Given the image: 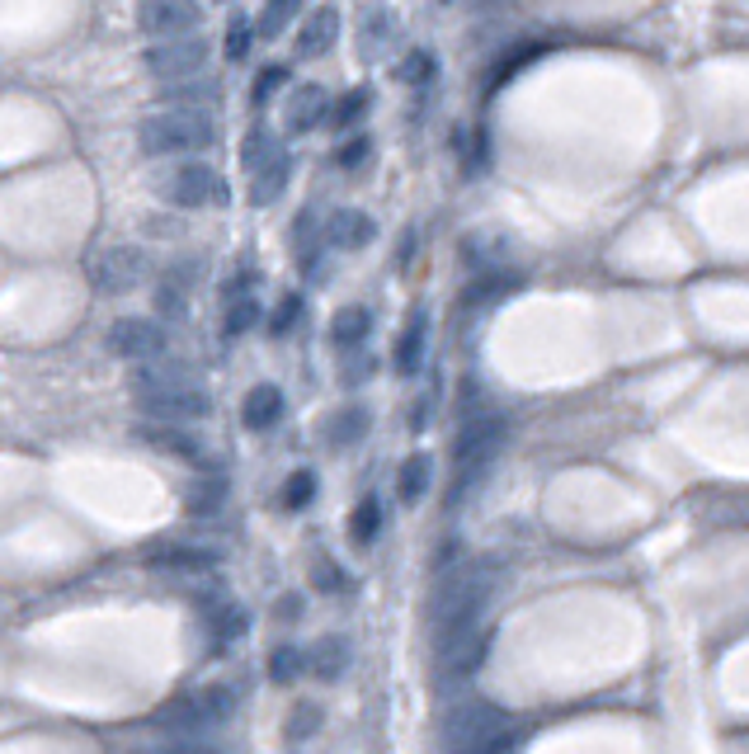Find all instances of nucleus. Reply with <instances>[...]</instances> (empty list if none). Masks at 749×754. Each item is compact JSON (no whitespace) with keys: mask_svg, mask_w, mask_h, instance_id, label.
Wrapping results in <instances>:
<instances>
[{"mask_svg":"<svg viewBox=\"0 0 749 754\" xmlns=\"http://www.w3.org/2000/svg\"><path fill=\"white\" fill-rule=\"evenodd\" d=\"M500 576H504L500 557H472V561H458L444 580H438V590L429 600V618L438 628V642H452V636L476 628L480 608L490 604Z\"/></svg>","mask_w":749,"mask_h":754,"instance_id":"nucleus-1","label":"nucleus"},{"mask_svg":"<svg viewBox=\"0 0 749 754\" xmlns=\"http://www.w3.org/2000/svg\"><path fill=\"white\" fill-rule=\"evenodd\" d=\"M514 731V721L500 703L490 699H466V703H452L444 721H438V745L444 754H462V750H476L486 741H500V736Z\"/></svg>","mask_w":749,"mask_h":754,"instance_id":"nucleus-2","label":"nucleus"},{"mask_svg":"<svg viewBox=\"0 0 749 754\" xmlns=\"http://www.w3.org/2000/svg\"><path fill=\"white\" fill-rule=\"evenodd\" d=\"M137 141L147 156H184V151H208L217 141V123L212 113H184V109H165L151 113L137 127Z\"/></svg>","mask_w":749,"mask_h":754,"instance_id":"nucleus-3","label":"nucleus"},{"mask_svg":"<svg viewBox=\"0 0 749 754\" xmlns=\"http://www.w3.org/2000/svg\"><path fill=\"white\" fill-rule=\"evenodd\" d=\"M141 66L151 71L155 81H194V76H203V66H208V42L189 34V38H170V42H155V48L141 52Z\"/></svg>","mask_w":749,"mask_h":754,"instance_id":"nucleus-4","label":"nucleus"},{"mask_svg":"<svg viewBox=\"0 0 749 754\" xmlns=\"http://www.w3.org/2000/svg\"><path fill=\"white\" fill-rule=\"evenodd\" d=\"M161 198H170L175 208H212V203H226V184L212 165H175L170 175L161 180Z\"/></svg>","mask_w":749,"mask_h":754,"instance_id":"nucleus-5","label":"nucleus"},{"mask_svg":"<svg viewBox=\"0 0 749 754\" xmlns=\"http://www.w3.org/2000/svg\"><path fill=\"white\" fill-rule=\"evenodd\" d=\"M147 279V250L137 246H113L90 264V283L99 293H127Z\"/></svg>","mask_w":749,"mask_h":754,"instance_id":"nucleus-6","label":"nucleus"},{"mask_svg":"<svg viewBox=\"0 0 749 754\" xmlns=\"http://www.w3.org/2000/svg\"><path fill=\"white\" fill-rule=\"evenodd\" d=\"M141 410L155 420V424H194V420H208L212 416V401L203 387H175V392H155V396H137Z\"/></svg>","mask_w":749,"mask_h":754,"instance_id":"nucleus-7","label":"nucleus"},{"mask_svg":"<svg viewBox=\"0 0 749 754\" xmlns=\"http://www.w3.org/2000/svg\"><path fill=\"white\" fill-rule=\"evenodd\" d=\"M109 349L118 354V359L147 363V359H155V354L165 349V331L155 321H147V317H123V321L109 325Z\"/></svg>","mask_w":749,"mask_h":754,"instance_id":"nucleus-8","label":"nucleus"},{"mask_svg":"<svg viewBox=\"0 0 749 754\" xmlns=\"http://www.w3.org/2000/svg\"><path fill=\"white\" fill-rule=\"evenodd\" d=\"M523 288V269L514 264H495L486 274H472L462 288V311H486L495 302H504V297H514Z\"/></svg>","mask_w":749,"mask_h":754,"instance_id":"nucleus-9","label":"nucleus"},{"mask_svg":"<svg viewBox=\"0 0 749 754\" xmlns=\"http://www.w3.org/2000/svg\"><path fill=\"white\" fill-rule=\"evenodd\" d=\"M137 438H141V444H151V448H161V453H170V458L208 467V444H203V438H194L189 430H179V424H141Z\"/></svg>","mask_w":749,"mask_h":754,"instance_id":"nucleus-10","label":"nucleus"},{"mask_svg":"<svg viewBox=\"0 0 749 754\" xmlns=\"http://www.w3.org/2000/svg\"><path fill=\"white\" fill-rule=\"evenodd\" d=\"M147 566L155 571H184V576H198V571H212L217 566V552L208 547H189V543H155L147 552Z\"/></svg>","mask_w":749,"mask_h":754,"instance_id":"nucleus-11","label":"nucleus"},{"mask_svg":"<svg viewBox=\"0 0 749 754\" xmlns=\"http://www.w3.org/2000/svg\"><path fill=\"white\" fill-rule=\"evenodd\" d=\"M198 14H203L198 5H165V0H155V5H141L137 10V24L147 28V34H161L170 42V38H189L184 28H194Z\"/></svg>","mask_w":749,"mask_h":754,"instance_id":"nucleus-12","label":"nucleus"},{"mask_svg":"<svg viewBox=\"0 0 749 754\" xmlns=\"http://www.w3.org/2000/svg\"><path fill=\"white\" fill-rule=\"evenodd\" d=\"M335 34H339V14L330 5L311 10L307 24L297 28V57H302V62H311V57H325V52L335 48Z\"/></svg>","mask_w":749,"mask_h":754,"instance_id":"nucleus-13","label":"nucleus"},{"mask_svg":"<svg viewBox=\"0 0 749 754\" xmlns=\"http://www.w3.org/2000/svg\"><path fill=\"white\" fill-rule=\"evenodd\" d=\"M283 420V392L274 387V382H260V387L246 392V401H240V424L254 434L274 430V424Z\"/></svg>","mask_w":749,"mask_h":754,"instance_id":"nucleus-14","label":"nucleus"},{"mask_svg":"<svg viewBox=\"0 0 749 754\" xmlns=\"http://www.w3.org/2000/svg\"><path fill=\"white\" fill-rule=\"evenodd\" d=\"M330 123V99H325L321 85H302L292 99H288V127L292 133H311V127Z\"/></svg>","mask_w":749,"mask_h":754,"instance_id":"nucleus-15","label":"nucleus"},{"mask_svg":"<svg viewBox=\"0 0 749 754\" xmlns=\"http://www.w3.org/2000/svg\"><path fill=\"white\" fill-rule=\"evenodd\" d=\"M217 99H222V85L208 81V76H194V81H179V85H165L161 90V104H179L184 113H208Z\"/></svg>","mask_w":749,"mask_h":754,"instance_id":"nucleus-16","label":"nucleus"},{"mask_svg":"<svg viewBox=\"0 0 749 754\" xmlns=\"http://www.w3.org/2000/svg\"><path fill=\"white\" fill-rule=\"evenodd\" d=\"M307 670L316 675V679H325V684H330V679H339V675L349 670V642H345L339 632L321 636V642L307 651Z\"/></svg>","mask_w":749,"mask_h":754,"instance_id":"nucleus-17","label":"nucleus"},{"mask_svg":"<svg viewBox=\"0 0 749 754\" xmlns=\"http://www.w3.org/2000/svg\"><path fill=\"white\" fill-rule=\"evenodd\" d=\"M367 424H373L367 406H339L335 416L325 420V444H330V448H353V444H363Z\"/></svg>","mask_w":749,"mask_h":754,"instance_id":"nucleus-18","label":"nucleus"},{"mask_svg":"<svg viewBox=\"0 0 749 754\" xmlns=\"http://www.w3.org/2000/svg\"><path fill=\"white\" fill-rule=\"evenodd\" d=\"M175 387H194L189 368L179 363H141L133 373V392L137 396H155V392H175Z\"/></svg>","mask_w":749,"mask_h":754,"instance_id":"nucleus-19","label":"nucleus"},{"mask_svg":"<svg viewBox=\"0 0 749 754\" xmlns=\"http://www.w3.org/2000/svg\"><path fill=\"white\" fill-rule=\"evenodd\" d=\"M424 311H410V321H405V331L401 339H396V349H391V363H396V373L410 378V373H420V359H424Z\"/></svg>","mask_w":749,"mask_h":754,"instance_id":"nucleus-20","label":"nucleus"},{"mask_svg":"<svg viewBox=\"0 0 749 754\" xmlns=\"http://www.w3.org/2000/svg\"><path fill=\"white\" fill-rule=\"evenodd\" d=\"M208 721H212V717H208V707H203V699H198V693H194V699L165 703L161 713H155V727H161V731H184V736H189V731H203Z\"/></svg>","mask_w":749,"mask_h":754,"instance_id":"nucleus-21","label":"nucleus"},{"mask_svg":"<svg viewBox=\"0 0 749 754\" xmlns=\"http://www.w3.org/2000/svg\"><path fill=\"white\" fill-rule=\"evenodd\" d=\"M288 175H292V161H288V151H278L274 161H264L260 170H254V184H250V203L254 208H264V203H274V198L288 189Z\"/></svg>","mask_w":749,"mask_h":754,"instance_id":"nucleus-22","label":"nucleus"},{"mask_svg":"<svg viewBox=\"0 0 749 754\" xmlns=\"http://www.w3.org/2000/svg\"><path fill=\"white\" fill-rule=\"evenodd\" d=\"M367 335H373V311H367V307H339L335 311L330 339H335L339 349H359Z\"/></svg>","mask_w":749,"mask_h":754,"instance_id":"nucleus-23","label":"nucleus"},{"mask_svg":"<svg viewBox=\"0 0 749 754\" xmlns=\"http://www.w3.org/2000/svg\"><path fill=\"white\" fill-rule=\"evenodd\" d=\"M500 250H504V240L495 236V232H472V236H462V246H458L462 264L472 269V274H486V269L504 264V260H500Z\"/></svg>","mask_w":749,"mask_h":754,"instance_id":"nucleus-24","label":"nucleus"},{"mask_svg":"<svg viewBox=\"0 0 749 754\" xmlns=\"http://www.w3.org/2000/svg\"><path fill=\"white\" fill-rule=\"evenodd\" d=\"M373 218H367V212H335L330 218V240L339 250H363L367 240H373Z\"/></svg>","mask_w":749,"mask_h":754,"instance_id":"nucleus-25","label":"nucleus"},{"mask_svg":"<svg viewBox=\"0 0 749 754\" xmlns=\"http://www.w3.org/2000/svg\"><path fill=\"white\" fill-rule=\"evenodd\" d=\"M382 523H387V515H382V500H377V495H363V500L353 505V515H349V537L359 547H367L382 533Z\"/></svg>","mask_w":749,"mask_h":754,"instance_id":"nucleus-26","label":"nucleus"},{"mask_svg":"<svg viewBox=\"0 0 749 754\" xmlns=\"http://www.w3.org/2000/svg\"><path fill=\"white\" fill-rule=\"evenodd\" d=\"M424 491H429V458L415 453V458H405L401 472H396V495H401L405 505H415Z\"/></svg>","mask_w":749,"mask_h":754,"instance_id":"nucleus-27","label":"nucleus"},{"mask_svg":"<svg viewBox=\"0 0 749 754\" xmlns=\"http://www.w3.org/2000/svg\"><path fill=\"white\" fill-rule=\"evenodd\" d=\"M222 500H226V481L208 477V481H198V486H189V495H184V509L203 519V515H212V509H222Z\"/></svg>","mask_w":749,"mask_h":754,"instance_id":"nucleus-28","label":"nucleus"},{"mask_svg":"<svg viewBox=\"0 0 749 754\" xmlns=\"http://www.w3.org/2000/svg\"><path fill=\"white\" fill-rule=\"evenodd\" d=\"M302 670H307V651H297V646L269 651V679H274V684H292Z\"/></svg>","mask_w":749,"mask_h":754,"instance_id":"nucleus-29","label":"nucleus"},{"mask_svg":"<svg viewBox=\"0 0 749 754\" xmlns=\"http://www.w3.org/2000/svg\"><path fill=\"white\" fill-rule=\"evenodd\" d=\"M283 147L274 141V133H269V127H250L246 133V147H240V161H246V170H260L264 161H274Z\"/></svg>","mask_w":749,"mask_h":754,"instance_id":"nucleus-30","label":"nucleus"},{"mask_svg":"<svg viewBox=\"0 0 749 754\" xmlns=\"http://www.w3.org/2000/svg\"><path fill=\"white\" fill-rule=\"evenodd\" d=\"M533 57H537V42H519V48H509V52L500 57V62L490 66V76H486V90H495V85H504V81L514 76V71H519L523 62H533Z\"/></svg>","mask_w":749,"mask_h":754,"instance_id":"nucleus-31","label":"nucleus"},{"mask_svg":"<svg viewBox=\"0 0 749 754\" xmlns=\"http://www.w3.org/2000/svg\"><path fill=\"white\" fill-rule=\"evenodd\" d=\"M367 104H373V95H367L363 85H359V90H349V95H345V99H339V104L330 109V127H339V133H345V127H353V123L363 119Z\"/></svg>","mask_w":749,"mask_h":754,"instance_id":"nucleus-32","label":"nucleus"},{"mask_svg":"<svg viewBox=\"0 0 749 754\" xmlns=\"http://www.w3.org/2000/svg\"><path fill=\"white\" fill-rule=\"evenodd\" d=\"M260 321V302H254V297H246V293H236L232 297V307H226V335H246L250 325Z\"/></svg>","mask_w":749,"mask_h":754,"instance_id":"nucleus-33","label":"nucleus"},{"mask_svg":"<svg viewBox=\"0 0 749 754\" xmlns=\"http://www.w3.org/2000/svg\"><path fill=\"white\" fill-rule=\"evenodd\" d=\"M391 42V14L387 10H363V52L373 57L377 48Z\"/></svg>","mask_w":749,"mask_h":754,"instance_id":"nucleus-34","label":"nucleus"},{"mask_svg":"<svg viewBox=\"0 0 749 754\" xmlns=\"http://www.w3.org/2000/svg\"><path fill=\"white\" fill-rule=\"evenodd\" d=\"M292 20H297V5H292V0H278V5H264L260 10V24H254V34H260V38H278Z\"/></svg>","mask_w":749,"mask_h":754,"instance_id":"nucleus-35","label":"nucleus"},{"mask_svg":"<svg viewBox=\"0 0 749 754\" xmlns=\"http://www.w3.org/2000/svg\"><path fill=\"white\" fill-rule=\"evenodd\" d=\"M316 731H321V707L316 703H297L283 736H288V741H307V736H316Z\"/></svg>","mask_w":749,"mask_h":754,"instance_id":"nucleus-36","label":"nucleus"},{"mask_svg":"<svg viewBox=\"0 0 749 754\" xmlns=\"http://www.w3.org/2000/svg\"><path fill=\"white\" fill-rule=\"evenodd\" d=\"M316 500V472H292L283 486V509H307Z\"/></svg>","mask_w":749,"mask_h":754,"instance_id":"nucleus-37","label":"nucleus"},{"mask_svg":"<svg viewBox=\"0 0 749 754\" xmlns=\"http://www.w3.org/2000/svg\"><path fill=\"white\" fill-rule=\"evenodd\" d=\"M434 76H438V62H434V52H410L405 62H401V81L405 85H434Z\"/></svg>","mask_w":749,"mask_h":754,"instance_id":"nucleus-38","label":"nucleus"},{"mask_svg":"<svg viewBox=\"0 0 749 754\" xmlns=\"http://www.w3.org/2000/svg\"><path fill=\"white\" fill-rule=\"evenodd\" d=\"M283 81H288V66H264L260 76H254V85H250V104H254V109L269 104V95L283 90Z\"/></svg>","mask_w":749,"mask_h":754,"instance_id":"nucleus-39","label":"nucleus"},{"mask_svg":"<svg viewBox=\"0 0 749 754\" xmlns=\"http://www.w3.org/2000/svg\"><path fill=\"white\" fill-rule=\"evenodd\" d=\"M311 585H316V590H325V594H345L349 590V576L345 571H339V566L335 561H311Z\"/></svg>","mask_w":749,"mask_h":754,"instance_id":"nucleus-40","label":"nucleus"},{"mask_svg":"<svg viewBox=\"0 0 749 754\" xmlns=\"http://www.w3.org/2000/svg\"><path fill=\"white\" fill-rule=\"evenodd\" d=\"M198 699H203V707H208V717H212V721H226V717H232V707H236V693H232V689H222V684L203 689Z\"/></svg>","mask_w":749,"mask_h":754,"instance_id":"nucleus-41","label":"nucleus"},{"mask_svg":"<svg viewBox=\"0 0 749 754\" xmlns=\"http://www.w3.org/2000/svg\"><path fill=\"white\" fill-rule=\"evenodd\" d=\"M297 317H302V297L288 293V297H283V302L274 307V317H269V331H274V335H288Z\"/></svg>","mask_w":749,"mask_h":754,"instance_id":"nucleus-42","label":"nucleus"},{"mask_svg":"<svg viewBox=\"0 0 749 754\" xmlns=\"http://www.w3.org/2000/svg\"><path fill=\"white\" fill-rule=\"evenodd\" d=\"M212 632H217V636H222V642H236V636H240V632H246V614H240V608H232V604H226V608H222V614H217V618H212Z\"/></svg>","mask_w":749,"mask_h":754,"instance_id":"nucleus-43","label":"nucleus"},{"mask_svg":"<svg viewBox=\"0 0 749 754\" xmlns=\"http://www.w3.org/2000/svg\"><path fill=\"white\" fill-rule=\"evenodd\" d=\"M250 34H254V28H250V24L236 14L232 28H226V57H232V62H240V57L250 52Z\"/></svg>","mask_w":749,"mask_h":754,"instance_id":"nucleus-44","label":"nucleus"},{"mask_svg":"<svg viewBox=\"0 0 749 754\" xmlns=\"http://www.w3.org/2000/svg\"><path fill=\"white\" fill-rule=\"evenodd\" d=\"M155 307H161V317H184V288L175 279H165L161 288H155Z\"/></svg>","mask_w":749,"mask_h":754,"instance_id":"nucleus-45","label":"nucleus"},{"mask_svg":"<svg viewBox=\"0 0 749 754\" xmlns=\"http://www.w3.org/2000/svg\"><path fill=\"white\" fill-rule=\"evenodd\" d=\"M367 151H373V141H367V137L359 133V137H349V141H345V147H339V151H335V161H339V165H345V170H359V165L367 161Z\"/></svg>","mask_w":749,"mask_h":754,"instance_id":"nucleus-46","label":"nucleus"},{"mask_svg":"<svg viewBox=\"0 0 749 754\" xmlns=\"http://www.w3.org/2000/svg\"><path fill=\"white\" fill-rule=\"evenodd\" d=\"M514 745H519V736L509 731V736H500V741H486V745H476V750H462V754H514Z\"/></svg>","mask_w":749,"mask_h":754,"instance_id":"nucleus-47","label":"nucleus"},{"mask_svg":"<svg viewBox=\"0 0 749 754\" xmlns=\"http://www.w3.org/2000/svg\"><path fill=\"white\" fill-rule=\"evenodd\" d=\"M429 424V396L424 401H410V430H424Z\"/></svg>","mask_w":749,"mask_h":754,"instance_id":"nucleus-48","label":"nucleus"},{"mask_svg":"<svg viewBox=\"0 0 749 754\" xmlns=\"http://www.w3.org/2000/svg\"><path fill=\"white\" fill-rule=\"evenodd\" d=\"M278 618H283V622L302 618V600H297V594H283V604H278Z\"/></svg>","mask_w":749,"mask_h":754,"instance_id":"nucleus-49","label":"nucleus"},{"mask_svg":"<svg viewBox=\"0 0 749 754\" xmlns=\"http://www.w3.org/2000/svg\"><path fill=\"white\" fill-rule=\"evenodd\" d=\"M410 255H415V232H405V236H401V250H396V264L410 269Z\"/></svg>","mask_w":749,"mask_h":754,"instance_id":"nucleus-50","label":"nucleus"},{"mask_svg":"<svg viewBox=\"0 0 749 754\" xmlns=\"http://www.w3.org/2000/svg\"><path fill=\"white\" fill-rule=\"evenodd\" d=\"M367 368H373L367 359H353V363H349V382H363V378H367Z\"/></svg>","mask_w":749,"mask_h":754,"instance_id":"nucleus-51","label":"nucleus"},{"mask_svg":"<svg viewBox=\"0 0 749 754\" xmlns=\"http://www.w3.org/2000/svg\"><path fill=\"white\" fill-rule=\"evenodd\" d=\"M161 754H217V750H208V745H175V750H161Z\"/></svg>","mask_w":749,"mask_h":754,"instance_id":"nucleus-52","label":"nucleus"}]
</instances>
